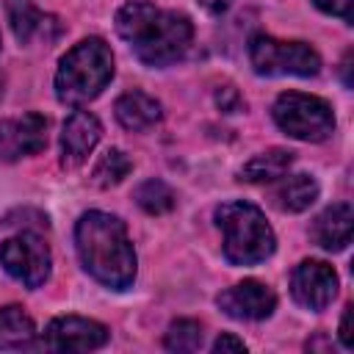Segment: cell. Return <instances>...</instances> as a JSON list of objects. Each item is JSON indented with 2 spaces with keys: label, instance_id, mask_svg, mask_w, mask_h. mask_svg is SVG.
<instances>
[{
  "label": "cell",
  "instance_id": "4",
  "mask_svg": "<svg viewBox=\"0 0 354 354\" xmlns=\"http://www.w3.org/2000/svg\"><path fill=\"white\" fill-rule=\"evenodd\" d=\"M216 224L224 235V257L232 266H257L277 249V238L263 210L252 202L235 199L216 207Z\"/></svg>",
  "mask_w": 354,
  "mask_h": 354
},
{
  "label": "cell",
  "instance_id": "14",
  "mask_svg": "<svg viewBox=\"0 0 354 354\" xmlns=\"http://www.w3.org/2000/svg\"><path fill=\"white\" fill-rule=\"evenodd\" d=\"M113 113H116V122H119L124 130H130V133H144V130H149V127H155V124L160 122L163 108H160V102H158L152 94L133 88V91H124V94L116 100Z\"/></svg>",
  "mask_w": 354,
  "mask_h": 354
},
{
  "label": "cell",
  "instance_id": "2",
  "mask_svg": "<svg viewBox=\"0 0 354 354\" xmlns=\"http://www.w3.org/2000/svg\"><path fill=\"white\" fill-rule=\"evenodd\" d=\"M75 249L83 271L111 290H127L136 279V249L119 216L88 210L75 224Z\"/></svg>",
  "mask_w": 354,
  "mask_h": 354
},
{
  "label": "cell",
  "instance_id": "18",
  "mask_svg": "<svg viewBox=\"0 0 354 354\" xmlns=\"http://www.w3.org/2000/svg\"><path fill=\"white\" fill-rule=\"evenodd\" d=\"M6 17H8L11 33L17 36L19 44H28L41 30V22H44V17L33 0H6Z\"/></svg>",
  "mask_w": 354,
  "mask_h": 354
},
{
  "label": "cell",
  "instance_id": "23",
  "mask_svg": "<svg viewBox=\"0 0 354 354\" xmlns=\"http://www.w3.org/2000/svg\"><path fill=\"white\" fill-rule=\"evenodd\" d=\"M227 351L241 354V351H246V343H243L241 337H235V335L224 332V335H218V337H216V343H213V354H227Z\"/></svg>",
  "mask_w": 354,
  "mask_h": 354
},
{
  "label": "cell",
  "instance_id": "10",
  "mask_svg": "<svg viewBox=\"0 0 354 354\" xmlns=\"http://www.w3.org/2000/svg\"><path fill=\"white\" fill-rule=\"evenodd\" d=\"M47 147V119L41 113H22L0 122V160L14 163Z\"/></svg>",
  "mask_w": 354,
  "mask_h": 354
},
{
  "label": "cell",
  "instance_id": "16",
  "mask_svg": "<svg viewBox=\"0 0 354 354\" xmlns=\"http://www.w3.org/2000/svg\"><path fill=\"white\" fill-rule=\"evenodd\" d=\"M293 163V152L290 149H282V147H271L266 152H257L252 160H246L238 171V180H246V183H271V180H279L282 174H288Z\"/></svg>",
  "mask_w": 354,
  "mask_h": 354
},
{
  "label": "cell",
  "instance_id": "22",
  "mask_svg": "<svg viewBox=\"0 0 354 354\" xmlns=\"http://www.w3.org/2000/svg\"><path fill=\"white\" fill-rule=\"evenodd\" d=\"M313 6L329 17H340L346 22H351V6L354 0H313Z\"/></svg>",
  "mask_w": 354,
  "mask_h": 354
},
{
  "label": "cell",
  "instance_id": "6",
  "mask_svg": "<svg viewBox=\"0 0 354 354\" xmlns=\"http://www.w3.org/2000/svg\"><path fill=\"white\" fill-rule=\"evenodd\" d=\"M249 61L257 75L279 77H313L321 69V55L304 41H285L268 33H257L249 41Z\"/></svg>",
  "mask_w": 354,
  "mask_h": 354
},
{
  "label": "cell",
  "instance_id": "12",
  "mask_svg": "<svg viewBox=\"0 0 354 354\" xmlns=\"http://www.w3.org/2000/svg\"><path fill=\"white\" fill-rule=\"evenodd\" d=\"M102 138V124L88 111H72L61 127V166L77 169L88 160Z\"/></svg>",
  "mask_w": 354,
  "mask_h": 354
},
{
  "label": "cell",
  "instance_id": "8",
  "mask_svg": "<svg viewBox=\"0 0 354 354\" xmlns=\"http://www.w3.org/2000/svg\"><path fill=\"white\" fill-rule=\"evenodd\" d=\"M340 279L335 268L324 260H301L290 274V296L299 307L310 313H321L337 296Z\"/></svg>",
  "mask_w": 354,
  "mask_h": 354
},
{
  "label": "cell",
  "instance_id": "25",
  "mask_svg": "<svg viewBox=\"0 0 354 354\" xmlns=\"http://www.w3.org/2000/svg\"><path fill=\"white\" fill-rule=\"evenodd\" d=\"M340 343L343 348H354V332H351V304H346L343 310V318H340Z\"/></svg>",
  "mask_w": 354,
  "mask_h": 354
},
{
  "label": "cell",
  "instance_id": "21",
  "mask_svg": "<svg viewBox=\"0 0 354 354\" xmlns=\"http://www.w3.org/2000/svg\"><path fill=\"white\" fill-rule=\"evenodd\" d=\"M205 340V332H202V324L199 321H191V318H180V321H171L166 335H163V346L169 351H196Z\"/></svg>",
  "mask_w": 354,
  "mask_h": 354
},
{
  "label": "cell",
  "instance_id": "1",
  "mask_svg": "<svg viewBox=\"0 0 354 354\" xmlns=\"http://www.w3.org/2000/svg\"><path fill=\"white\" fill-rule=\"evenodd\" d=\"M113 25L136 58L155 69L177 64L194 39V25L185 14L163 11L147 0H127L116 11Z\"/></svg>",
  "mask_w": 354,
  "mask_h": 354
},
{
  "label": "cell",
  "instance_id": "5",
  "mask_svg": "<svg viewBox=\"0 0 354 354\" xmlns=\"http://www.w3.org/2000/svg\"><path fill=\"white\" fill-rule=\"evenodd\" d=\"M271 116L277 127L299 141H326L335 133V113L332 105L315 94L304 91H285L274 100Z\"/></svg>",
  "mask_w": 354,
  "mask_h": 354
},
{
  "label": "cell",
  "instance_id": "13",
  "mask_svg": "<svg viewBox=\"0 0 354 354\" xmlns=\"http://www.w3.org/2000/svg\"><path fill=\"white\" fill-rule=\"evenodd\" d=\"M354 232V210L348 202H335L326 210H321L310 227V238L315 246L326 252H343L351 243Z\"/></svg>",
  "mask_w": 354,
  "mask_h": 354
},
{
  "label": "cell",
  "instance_id": "11",
  "mask_svg": "<svg viewBox=\"0 0 354 354\" xmlns=\"http://www.w3.org/2000/svg\"><path fill=\"white\" fill-rule=\"evenodd\" d=\"M216 304L238 321H266L277 310V293L260 279H243L216 296Z\"/></svg>",
  "mask_w": 354,
  "mask_h": 354
},
{
  "label": "cell",
  "instance_id": "26",
  "mask_svg": "<svg viewBox=\"0 0 354 354\" xmlns=\"http://www.w3.org/2000/svg\"><path fill=\"white\" fill-rule=\"evenodd\" d=\"M210 17H221V14H227L230 11V6H232V0H196Z\"/></svg>",
  "mask_w": 354,
  "mask_h": 354
},
{
  "label": "cell",
  "instance_id": "3",
  "mask_svg": "<svg viewBox=\"0 0 354 354\" xmlns=\"http://www.w3.org/2000/svg\"><path fill=\"white\" fill-rule=\"evenodd\" d=\"M113 77V53L100 36L77 41L55 69V97L64 105L91 102Z\"/></svg>",
  "mask_w": 354,
  "mask_h": 354
},
{
  "label": "cell",
  "instance_id": "9",
  "mask_svg": "<svg viewBox=\"0 0 354 354\" xmlns=\"http://www.w3.org/2000/svg\"><path fill=\"white\" fill-rule=\"evenodd\" d=\"M105 324L83 315H58L44 329V346L50 351H94L108 343Z\"/></svg>",
  "mask_w": 354,
  "mask_h": 354
},
{
  "label": "cell",
  "instance_id": "19",
  "mask_svg": "<svg viewBox=\"0 0 354 354\" xmlns=\"http://www.w3.org/2000/svg\"><path fill=\"white\" fill-rule=\"evenodd\" d=\"M130 169H133L130 158H127L122 149L111 147V149H105V152L100 155V160L94 163L91 183H94L97 188H113V185H119V183L130 174Z\"/></svg>",
  "mask_w": 354,
  "mask_h": 354
},
{
  "label": "cell",
  "instance_id": "7",
  "mask_svg": "<svg viewBox=\"0 0 354 354\" xmlns=\"http://www.w3.org/2000/svg\"><path fill=\"white\" fill-rule=\"evenodd\" d=\"M0 266L19 285L36 290L50 279V249L36 232H19L0 243Z\"/></svg>",
  "mask_w": 354,
  "mask_h": 354
},
{
  "label": "cell",
  "instance_id": "17",
  "mask_svg": "<svg viewBox=\"0 0 354 354\" xmlns=\"http://www.w3.org/2000/svg\"><path fill=\"white\" fill-rule=\"evenodd\" d=\"M36 340V324L33 318L17 307H0V351H11V348H30Z\"/></svg>",
  "mask_w": 354,
  "mask_h": 354
},
{
  "label": "cell",
  "instance_id": "20",
  "mask_svg": "<svg viewBox=\"0 0 354 354\" xmlns=\"http://www.w3.org/2000/svg\"><path fill=\"white\" fill-rule=\"evenodd\" d=\"M136 205L149 216H163L177 205V196L163 180H144L136 188Z\"/></svg>",
  "mask_w": 354,
  "mask_h": 354
},
{
  "label": "cell",
  "instance_id": "24",
  "mask_svg": "<svg viewBox=\"0 0 354 354\" xmlns=\"http://www.w3.org/2000/svg\"><path fill=\"white\" fill-rule=\"evenodd\" d=\"M216 102H218V108L221 111H227V113H235L243 102H241V97H238V91L232 88V86H224L218 94H216Z\"/></svg>",
  "mask_w": 354,
  "mask_h": 354
},
{
  "label": "cell",
  "instance_id": "15",
  "mask_svg": "<svg viewBox=\"0 0 354 354\" xmlns=\"http://www.w3.org/2000/svg\"><path fill=\"white\" fill-rule=\"evenodd\" d=\"M318 191L321 188H318L313 174H304V171L288 174V177L282 174L279 183L271 191V202L282 213H301V210H307L318 199Z\"/></svg>",
  "mask_w": 354,
  "mask_h": 354
}]
</instances>
